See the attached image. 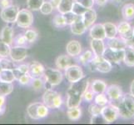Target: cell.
<instances>
[{
  "instance_id": "10",
  "label": "cell",
  "mask_w": 134,
  "mask_h": 125,
  "mask_svg": "<svg viewBox=\"0 0 134 125\" xmlns=\"http://www.w3.org/2000/svg\"><path fill=\"white\" fill-rule=\"evenodd\" d=\"M27 56V50L24 46H13L11 47L9 57L13 62L20 63L24 61Z\"/></svg>"
},
{
  "instance_id": "57",
  "label": "cell",
  "mask_w": 134,
  "mask_h": 125,
  "mask_svg": "<svg viewBox=\"0 0 134 125\" xmlns=\"http://www.w3.org/2000/svg\"><path fill=\"white\" fill-rule=\"evenodd\" d=\"M127 44H130V45H133L134 46V28H133V34H132V38L127 43Z\"/></svg>"
},
{
  "instance_id": "28",
  "label": "cell",
  "mask_w": 134,
  "mask_h": 125,
  "mask_svg": "<svg viewBox=\"0 0 134 125\" xmlns=\"http://www.w3.org/2000/svg\"><path fill=\"white\" fill-rule=\"evenodd\" d=\"M73 0H61L59 5L58 7V11L61 14H64V13H68L71 11L72 6Z\"/></svg>"
},
{
  "instance_id": "52",
  "label": "cell",
  "mask_w": 134,
  "mask_h": 125,
  "mask_svg": "<svg viewBox=\"0 0 134 125\" xmlns=\"http://www.w3.org/2000/svg\"><path fill=\"white\" fill-rule=\"evenodd\" d=\"M13 5V0H0V8L3 9Z\"/></svg>"
},
{
  "instance_id": "41",
  "label": "cell",
  "mask_w": 134,
  "mask_h": 125,
  "mask_svg": "<svg viewBox=\"0 0 134 125\" xmlns=\"http://www.w3.org/2000/svg\"><path fill=\"white\" fill-rule=\"evenodd\" d=\"M44 84V80L43 78H35L32 79L31 85L33 87V89L36 91H39L43 88Z\"/></svg>"
},
{
  "instance_id": "31",
  "label": "cell",
  "mask_w": 134,
  "mask_h": 125,
  "mask_svg": "<svg viewBox=\"0 0 134 125\" xmlns=\"http://www.w3.org/2000/svg\"><path fill=\"white\" fill-rule=\"evenodd\" d=\"M118 28V33L120 35V37H122L125 34H127L128 32H130L132 29V25L127 21L121 22L120 24L117 26Z\"/></svg>"
},
{
  "instance_id": "56",
  "label": "cell",
  "mask_w": 134,
  "mask_h": 125,
  "mask_svg": "<svg viewBox=\"0 0 134 125\" xmlns=\"http://www.w3.org/2000/svg\"><path fill=\"white\" fill-rule=\"evenodd\" d=\"M130 94L134 97V80L132 82L131 86H130Z\"/></svg>"
},
{
  "instance_id": "29",
  "label": "cell",
  "mask_w": 134,
  "mask_h": 125,
  "mask_svg": "<svg viewBox=\"0 0 134 125\" xmlns=\"http://www.w3.org/2000/svg\"><path fill=\"white\" fill-rule=\"evenodd\" d=\"M67 115L68 118L72 121H77L82 117V110L79 107L71 108L68 109Z\"/></svg>"
},
{
  "instance_id": "32",
  "label": "cell",
  "mask_w": 134,
  "mask_h": 125,
  "mask_svg": "<svg viewBox=\"0 0 134 125\" xmlns=\"http://www.w3.org/2000/svg\"><path fill=\"white\" fill-rule=\"evenodd\" d=\"M13 90V83H3L0 82V94L3 96H8Z\"/></svg>"
},
{
  "instance_id": "36",
  "label": "cell",
  "mask_w": 134,
  "mask_h": 125,
  "mask_svg": "<svg viewBox=\"0 0 134 125\" xmlns=\"http://www.w3.org/2000/svg\"><path fill=\"white\" fill-rule=\"evenodd\" d=\"M11 46L0 39V58H8Z\"/></svg>"
},
{
  "instance_id": "5",
  "label": "cell",
  "mask_w": 134,
  "mask_h": 125,
  "mask_svg": "<svg viewBox=\"0 0 134 125\" xmlns=\"http://www.w3.org/2000/svg\"><path fill=\"white\" fill-rule=\"evenodd\" d=\"M43 78H44V81L49 83L53 87L61 83V82L63 81V75L58 68L57 69V68H45Z\"/></svg>"
},
{
  "instance_id": "48",
  "label": "cell",
  "mask_w": 134,
  "mask_h": 125,
  "mask_svg": "<svg viewBox=\"0 0 134 125\" xmlns=\"http://www.w3.org/2000/svg\"><path fill=\"white\" fill-rule=\"evenodd\" d=\"M74 1L80 3L81 5L85 7L86 8H92L95 3L94 0H74Z\"/></svg>"
},
{
  "instance_id": "38",
  "label": "cell",
  "mask_w": 134,
  "mask_h": 125,
  "mask_svg": "<svg viewBox=\"0 0 134 125\" xmlns=\"http://www.w3.org/2000/svg\"><path fill=\"white\" fill-rule=\"evenodd\" d=\"M24 35L27 43L32 44V43H34L36 41L38 34V32L34 29H27Z\"/></svg>"
},
{
  "instance_id": "43",
  "label": "cell",
  "mask_w": 134,
  "mask_h": 125,
  "mask_svg": "<svg viewBox=\"0 0 134 125\" xmlns=\"http://www.w3.org/2000/svg\"><path fill=\"white\" fill-rule=\"evenodd\" d=\"M48 108L46 105H44L43 103H41L38 108V111H37V113H38V117L39 119L43 118L45 117H47L48 115Z\"/></svg>"
},
{
  "instance_id": "34",
  "label": "cell",
  "mask_w": 134,
  "mask_h": 125,
  "mask_svg": "<svg viewBox=\"0 0 134 125\" xmlns=\"http://www.w3.org/2000/svg\"><path fill=\"white\" fill-rule=\"evenodd\" d=\"M94 57V54L92 52V51H89V50H87L83 53H80L79 54V58H78V60H79V62L83 64V65H87V63H88L92 58Z\"/></svg>"
},
{
  "instance_id": "21",
  "label": "cell",
  "mask_w": 134,
  "mask_h": 125,
  "mask_svg": "<svg viewBox=\"0 0 134 125\" xmlns=\"http://www.w3.org/2000/svg\"><path fill=\"white\" fill-rule=\"evenodd\" d=\"M124 63L128 67H134V46L127 44L124 48Z\"/></svg>"
},
{
  "instance_id": "6",
  "label": "cell",
  "mask_w": 134,
  "mask_h": 125,
  "mask_svg": "<svg viewBox=\"0 0 134 125\" xmlns=\"http://www.w3.org/2000/svg\"><path fill=\"white\" fill-rule=\"evenodd\" d=\"M101 115L105 120L106 123H112L119 118V113L117 106L111 103L102 107Z\"/></svg>"
},
{
  "instance_id": "11",
  "label": "cell",
  "mask_w": 134,
  "mask_h": 125,
  "mask_svg": "<svg viewBox=\"0 0 134 125\" xmlns=\"http://www.w3.org/2000/svg\"><path fill=\"white\" fill-rule=\"evenodd\" d=\"M105 93L110 101L109 103H112V104L118 103L123 95L122 88L117 84H112L107 87V89H106Z\"/></svg>"
},
{
  "instance_id": "26",
  "label": "cell",
  "mask_w": 134,
  "mask_h": 125,
  "mask_svg": "<svg viewBox=\"0 0 134 125\" xmlns=\"http://www.w3.org/2000/svg\"><path fill=\"white\" fill-rule=\"evenodd\" d=\"M122 14L126 21L134 19V3H127L122 8Z\"/></svg>"
},
{
  "instance_id": "30",
  "label": "cell",
  "mask_w": 134,
  "mask_h": 125,
  "mask_svg": "<svg viewBox=\"0 0 134 125\" xmlns=\"http://www.w3.org/2000/svg\"><path fill=\"white\" fill-rule=\"evenodd\" d=\"M41 103L39 102H37V103L31 104L27 106V113L29 115V117L34 120H39L38 117V113H37V111H38V108Z\"/></svg>"
},
{
  "instance_id": "55",
  "label": "cell",
  "mask_w": 134,
  "mask_h": 125,
  "mask_svg": "<svg viewBox=\"0 0 134 125\" xmlns=\"http://www.w3.org/2000/svg\"><path fill=\"white\" fill-rule=\"evenodd\" d=\"M94 1L98 6H103V5H105L106 3H107L108 0H94Z\"/></svg>"
},
{
  "instance_id": "53",
  "label": "cell",
  "mask_w": 134,
  "mask_h": 125,
  "mask_svg": "<svg viewBox=\"0 0 134 125\" xmlns=\"http://www.w3.org/2000/svg\"><path fill=\"white\" fill-rule=\"evenodd\" d=\"M16 68H17V69L18 71L23 73V74L29 73V64H21V65L18 66Z\"/></svg>"
},
{
  "instance_id": "40",
  "label": "cell",
  "mask_w": 134,
  "mask_h": 125,
  "mask_svg": "<svg viewBox=\"0 0 134 125\" xmlns=\"http://www.w3.org/2000/svg\"><path fill=\"white\" fill-rule=\"evenodd\" d=\"M53 24L56 28H63V27H65L67 25L66 23H65V20H64L63 15L61 14V13L56 14L53 17Z\"/></svg>"
},
{
  "instance_id": "58",
  "label": "cell",
  "mask_w": 134,
  "mask_h": 125,
  "mask_svg": "<svg viewBox=\"0 0 134 125\" xmlns=\"http://www.w3.org/2000/svg\"><path fill=\"white\" fill-rule=\"evenodd\" d=\"M0 70H1V68H0Z\"/></svg>"
},
{
  "instance_id": "23",
  "label": "cell",
  "mask_w": 134,
  "mask_h": 125,
  "mask_svg": "<svg viewBox=\"0 0 134 125\" xmlns=\"http://www.w3.org/2000/svg\"><path fill=\"white\" fill-rule=\"evenodd\" d=\"M56 66L59 70H64L72 64V58L69 55H60L56 59Z\"/></svg>"
},
{
  "instance_id": "35",
  "label": "cell",
  "mask_w": 134,
  "mask_h": 125,
  "mask_svg": "<svg viewBox=\"0 0 134 125\" xmlns=\"http://www.w3.org/2000/svg\"><path fill=\"white\" fill-rule=\"evenodd\" d=\"M43 2L44 0H27V7L31 11H38Z\"/></svg>"
},
{
  "instance_id": "15",
  "label": "cell",
  "mask_w": 134,
  "mask_h": 125,
  "mask_svg": "<svg viewBox=\"0 0 134 125\" xmlns=\"http://www.w3.org/2000/svg\"><path fill=\"white\" fill-rule=\"evenodd\" d=\"M29 74L32 77V78H43L45 68L43 66V64H41L40 63L34 61L32 62L30 64H29Z\"/></svg>"
},
{
  "instance_id": "8",
  "label": "cell",
  "mask_w": 134,
  "mask_h": 125,
  "mask_svg": "<svg viewBox=\"0 0 134 125\" xmlns=\"http://www.w3.org/2000/svg\"><path fill=\"white\" fill-rule=\"evenodd\" d=\"M18 11H19L18 7L13 4L6 8L2 9L1 13H0V17L3 22L7 23V24H13V23L16 22Z\"/></svg>"
},
{
  "instance_id": "37",
  "label": "cell",
  "mask_w": 134,
  "mask_h": 125,
  "mask_svg": "<svg viewBox=\"0 0 134 125\" xmlns=\"http://www.w3.org/2000/svg\"><path fill=\"white\" fill-rule=\"evenodd\" d=\"M87 9H88V8H86L85 7L81 5L80 3H78L77 2H76V1H74V0H73L71 11L73 13H75L76 15H77V16H82L87 10Z\"/></svg>"
},
{
  "instance_id": "54",
  "label": "cell",
  "mask_w": 134,
  "mask_h": 125,
  "mask_svg": "<svg viewBox=\"0 0 134 125\" xmlns=\"http://www.w3.org/2000/svg\"><path fill=\"white\" fill-rule=\"evenodd\" d=\"M60 2H61V0H49V3H51V5H52L53 9L54 8H58Z\"/></svg>"
},
{
  "instance_id": "33",
  "label": "cell",
  "mask_w": 134,
  "mask_h": 125,
  "mask_svg": "<svg viewBox=\"0 0 134 125\" xmlns=\"http://www.w3.org/2000/svg\"><path fill=\"white\" fill-rule=\"evenodd\" d=\"M94 103L97 104L98 105L101 106V107H103V106L107 105L109 104V99L108 98V96L106 95L104 93L103 94H95L94 97Z\"/></svg>"
},
{
  "instance_id": "9",
  "label": "cell",
  "mask_w": 134,
  "mask_h": 125,
  "mask_svg": "<svg viewBox=\"0 0 134 125\" xmlns=\"http://www.w3.org/2000/svg\"><path fill=\"white\" fill-rule=\"evenodd\" d=\"M103 57L108 60L111 63H120L123 61L124 58V50H113L109 48H106Z\"/></svg>"
},
{
  "instance_id": "12",
  "label": "cell",
  "mask_w": 134,
  "mask_h": 125,
  "mask_svg": "<svg viewBox=\"0 0 134 125\" xmlns=\"http://www.w3.org/2000/svg\"><path fill=\"white\" fill-rule=\"evenodd\" d=\"M67 96H68V99H67V102H66V105H67L68 108L79 107L81 104L82 99V94H77V93L68 89V93H67Z\"/></svg>"
},
{
  "instance_id": "44",
  "label": "cell",
  "mask_w": 134,
  "mask_h": 125,
  "mask_svg": "<svg viewBox=\"0 0 134 125\" xmlns=\"http://www.w3.org/2000/svg\"><path fill=\"white\" fill-rule=\"evenodd\" d=\"M63 15L64 20H65V23H66L67 25H71L72 23L74 22L78 17H79V16L76 15L75 13H73L72 11L64 13V14H63Z\"/></svg>"
},
{
  "instance_id": "24",
  "label": "cell",
  "mask_w": 134,
  "mask_h": 125,
  "mask_svg": "<svg viewBox=\"0 0 134 125\" xmlns=\"http://www.w3.org/2000/svg\"><path fill=\"white\" fill-rule=\"evenodd\" d=\"M107 87H108L107 83H106L103 80L95 79L91 83L90 89L95 94H103V93H105L106 89H107Z\"/></svg>"
},
{
  "instance_id": "51",
  "label": "cell",
  "mask_w": 134,
  "mask_h": 125,
  "mask_svg": "<svg viewBox=\"0 0 134 125\" xmlns=\"http://www.w3.org/2000/svg\"><path fill=\"white\" fill-rule=\"evenodd\" d=\"M5 96L0 94V116L5 112Z\"/></svg>"
},
{
  "instance_id": "19",
  "label": "cell",
  "mask_w": 134,
  "mask_h": 125,
  "mask_svg": "<svg viewBox=\"0 0 134 125\" xmlns=\"http://www.w3.org/2000/svg\"><path fill=\"white\" fill-rule=\"evenodd\" d=\"M91 48L94 56H103L106 46L103 40L102 39H92L91 41Z\"/></svg>"
},
{
  "instance_id": "39",
  "label": "cell",
  "mask_w": 134,
  "mask_h": 125,
  "mask_svg": "<svg viewBox=\"0 0 134 125\" xmlns=\"http://www.w3.org/2000/svg\"><path fill=\"white\" fill-rule=\"evenodd\" d=\"M14 64L12 59L8 58H0V68L1 69H13Z\"/></svg>"
},
{
  "instance_id": "17",
  "label": "cell",
  "mask_w": 134,
  "mask_h": 125,
  "mask_svg": "<svg viewBox=\"0 0 134 125\" xmlns=\"http://www.w3.org/2000/svg\"><path fill=\"white\" fill-rule=\"evenodd\" d=\"M81 18L87 29H89L92 24H95V22L97 20V13L94 9L88 8L83 14L81 16Z\"/></svg>"
},
{
  "instance_id": "4",
  "label": "cell",
  "mask_w": 134,
  "mask_h": 125,
  "mask_svg": "<svg viewBox=\"0 0 134 125\" xmlns=\"http://www.w3.org/2000/svg\"><path fill=\"white\" fill-rule=\"evenodd\" d=\"M34 22V16L29 9H21L18 11L16 18V24L22 29H29Z\"/></svg>"
},
{
  "instance_id": "47",
  "label": "cell",
  "mask_w": 134,
  "mask_h": 125,
  "mask_svg": "<svg viewBox=\"0 0 134 125\" xmlns=\"http://www.w3.org/2000/svg\"><path fill=\"white\" fill-rule=\"evenodd\" d=\"M13 43L17 46H24L25 47V45L27 42L24 34H19V35H18L15 39H13Z\"/></svg>"
},
{
  "instance_id": "7",
  "label": "cell",
  "mask_w": 134,
  "mask_h": 125,
  "mask_svg": "<svg viewBox=\"0 0 134 125\" xmlns=\"http://www.w3.org/2000/svg\"><path fill=\"white\" fill-rule=\"evenodd\" d=\"M64 70H65V72H64L65 77L70 83L77 82L84 77V73L82 68L78 65H75V64H72Z\"/></svg>"
},
{
  "instance_id": "16",
  "label": "cell",
  "mask_w": 134,
  "mask_h": 125,
  "mask_svg": "<svg viewBox=\"0 0 134 125\" xmlns=\"http://www.w3.org/2000/svg\"><path fill=\"white\" fill-rule=\"evenodd\" d=\"M66 51L70 57H77L82 53V45L77 40H71L66 46Z\"/></svg>"
},
{
  "instance_id": "2",
  "label": "cell",
  "mask_w": 134,
  "mask_h": 125,
  "mask_svg": "<svg viewBox=\"0 0 134 125\" xmlns=\"http://www.w3.org/2000/svg\"><path fill=\"white\" fill-rule=\"evenodd\" d=\"M43 104L48 108L57 109L63 104V98L61 94L53 89L46 90L43 95Z\"/></svg>"
},
{
  "instance_id": "46",
  "label": "cell",
  "mask_w": 134,
  "mask_h": 125,
  "mask_svg": "<svg viewBox=\"0 0 134 125\" xmlns=\"http://www.w3.org/2000/svg\"><path fill=\"white\" fill-rule=\"evenodd\" d=\"M32 79H33V78H32V77L29 74V73H24V74H23L19 78H18V81L22 85H29V83H31Z\"/></svg>"
},
{
  "instance_id": "14",
  "label": "cell",
  "mask_w": 134,
  "mask_h": 125,
  "mask_svg": "<svg viewBox=\"0 0 134 125\" xmlns=\"http://www.w3.org/2000/svg\"><path fill=\"white\" fill-rule=\"evenodd\" d=\"M89 34L92 39H102L104 40L106 39L105 30L103 24H94L90 28Z\"/></svg>"
},
{
  "instance_id": "20",
  "label": "cell",
  "mask_w": 134,
  "mask_h": 125,
  "mask_svg": "<svg viewBox=\"0 0 134 125\" xmlns=\"http://www.w3.org/2000/svg\"><path fill=\"white\" fill-rule=\"evenodd\" d=\"M127 45V44L126 41H124L122 38H117V37L109 39L107 43V47L113 50H124Z\"/></svg>"
},
{
  "instance_id": "49",
  "label": "cell",
  "mask_w": 134,
  "mask_h": 125,
  "mask_svg": "<svg viewBox=\"0 0 134 125\" xmlns=\"http://www.w3.org/2000/svg\"><path fill=\"white\" fill-rule=\"evenodd\" d=\"M94 97H95V94L89 89L82 94V99L87 102H92L94 99Z\"/></svg>"
},
{
  "instance_id": "18",
  "label": "cell",
  "mask_w": 134,
  "mask_h": 125,
  "mask_svg": "<svg viewBox=\"0 0 134 125\" xmlns=\"http://www.w3.org/2000/svg\"><path fill=\"white\" fill-rule=\"evenodd\" d=\"M70 29H71L72 34L74 35H82V34H83L87 30V28L84 24L83 21H82L81 16L78 17L70 25Z\"/></svg>"
},
{
  "instance_id": "50",
  "label": "cell",
  "mask_w": 134,
  "mask_h": 125,
  "mask_svg": "<svg viewBox=\"0 0 134 125\" xmlns=\"http://www.w3.org/2000/svg\"><path fill=\"white\" fill-rule=\"evenodd\" d=\"M90 123H106L105 120L102 117V115H95V116H92Z\"/></svg>"
},
{
  "instance_id": "25",
  "label": "cell",
  "mask_w": 134,
  "mask_h": 125,
  "mask_svg": "<svg viewBox=\"0 0 134 125\" xmlns=\"http://www.w3.org/2000/svg\"><path fill=\"white\" fill-rule=\"evenodd\" d=\"M103 27L105 30L106 39H113L118 34L117 25L113 24V23H105V24H103Z\"/></svg>"
},
{
  "instance_id": "3",
  "label": "cell",
  "mask_w": 134,
  "mask_h": 125,
  "mask_svg": "<svg viewBox=\"0 0 134 125\" xmlns=\"http://www.w3.org/2000/svg\"><path fill=\"white\" fill-rule=\"evenodd\" d=\"M91 71H98L103 73H109L113 68V64L103 56H94L91 61L87 63Z\"/></svg>"
},
{
  "instance_id": "22",
  "label": "cell",
  "mask_w": 134,
  "mask_h": 125,
  "mask_svg": "<svg viewBox=\"0 0 134 125\" xmlns=\"http://www.w3.org/2000/svg\"><path fill=\"white\" fill-rule=\"evenodd\" d=\"M0 39L9 45H12L13 43V29L10 26H5L0 34Z\"/></svg>"
},
{
  "instance_id": "45",
  "label": "cell",
  "mask_w": 134,
  "mask_h": 125,
  "mask_svg": "<svg viewBox=\"0 0 134 125\" xmlns=\"http://www.w3.org/2000/svg\"><path fill=\"white\" fill-rule=\"evenodd\" d=\"M101 111H102V107L97 104H92L89 108H88V112L92 115V116H95V115H99L101 114Z\"/></svg>"
},
{
  "instance_id": "13",
  "label": "cell",
  "mask_w": 134,
  "mask_h": 125,
  "mask_svg": "<svg viewBox=\"0 0 134 125\" xmlns=\"http://www.w3.org/2000/svg\"><path fill=\"white\" fill-rule=\"evenodd\" d=\"M89 88V80L88 78H85V76L82 79L78 80L77 82L71 83V86L69 87V89L74 91L79 94H83Z\"/></svg>"
},
{
  "instance_id": "1",
  "label": "cell",
  "mask_w": 134,
  "mask_h": 125,
  "mask_svg": "<svg viewBox=\"0 0 134 125\" xmlns=\"http://www.w3.org/2000/svg\"><path fill=\"white\" fill-rule=\"evenodd\" d=\"M116 106L120 118L126 120L134 118V97L131 94H123Z\"/></svg>"
},
{
  "instance_id": "27",
  "label": "cell",
  "mask_w": 134,
  "mask_h": 125,
  "mask_svg": "<svg viewBox=\"0 0 134 125\" xmlns=\"http://www.w3.org/2000/svg\"><path fill=\"white\" fill-rule=\"evenodd\" d=\"M15 80L13 69H1L0 70V82L13 83Z\"/></svg>"
},
{
  "instance_id": "42",
  "label": "cell",
  "mask_w": 134,
  "mask_h": 125,
  "mask_svg": "<svg viewBox=\"0 0 134 125\" xmlns=\"http://www.w3.org/2000/svg\"><path fill=\"white\" fill-rule=\"evenodd\" d=\"M40 12L43 15H48V14H51V13H53V8L51 5V3H49V1L48 2H43V3L42 4V6L40 8Z\"/></svg>"
}]
</instances>
